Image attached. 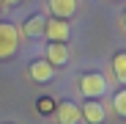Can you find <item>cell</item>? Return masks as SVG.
Returning <instances> with one entry per match:
<instances>
[{
    "instance_id": "cell-11",
    "label": "cell",
    "mask_w": 126,
    "mask_h": 124,
    "mask_svg": "<svg viewBox=\"0 0 126 124\" xmlns=\"http://www.w3.org/2000/svg\"><path fill=\"white\" fill-rule=\"evenodd\" d=\"M112 105H115V113H118V116H126V91H118V94H115Z\"/></svg>"
},
{
    "instance_id": "cell-2",
    "label": "cell",
    "mask_w": 126,
    "mask_h": 124,
    "mask_svg": "<svg viewBox=\"0 0 126 124\" xmlns=\"http://www.w3.org/2000/svg\"><path fill=\"white\" fill-rule=\"evenodd\" d=\"M16 44H19V33H16V28L8 25V22H0V61L11 58L14 50H16Z\"/></svg>"
},
{
    "instance_id": "cell-8",
    "label": "cell",
    "mask_w": 126,
    "mask_h": 124,
    "mask_svg": "<svg viewBox=\"0 0 126 124\" xmlns=\"http://www.w3.org/2000/svg\"><path fill=\"white\" fill-rule=\"evenodd\" d=\"M28 72H30V77H33L36 83H49V80L55 77V66H49L47 61H33Z\"/></svg>"
},
{
    "instance_id": "cell-13",
    "label": "cell",
    "mask_w": 126,
    "mask_h": 124,
    "mask_svg": "<svg viewBox=\"0 0 126 124\" xmlns=\"http://www.w3.org/2000/svg\"><path fill=\"white\" fill-rule=\"evenodd\" d=\"M19 0H3V6H16Z\"/></svg>"
},
{
    "instance_id": "cell-12",
    "label": "cell",
    "mask_w": 126,
    "mask_h": 124,
    "mask_svg": "<svg viewBox=\"0 0 126 124\" xmlns=\"http://www.w3.org/2000/svg\"><path fill=\"white\" fill-rule=\"evenodd\" d=\"M38 110H44V113L52 110V99H41V102H38Z\"/></svg>"
},
{
    "instance_id": "cell-6",
    "label": "cell",
    "mask_w": 126,
    "mask_h": 124,
    "mask_svg": "<svg viewBox=\"0 0 126 124\" xmlns=\"http://www.w3.org/2000/svg\"><path fill=\"white\" fill-rule=\"evenodd\" d=\"M44 61H47L49 66H63L69 61V47L60 44V41H52V44L47 47V58Z\"/></svg>"
},
{
    "instance_id": "cell-10",
    "label": "cell",
    "mask_w": 126,
    "mask_h": 124,
    "mask_svg": "<svg viewBox=\"0 0 126 124\" xmlns=\"http://www.w3.org/2000/svg\"><path fill=\"white\" fill-rule=\"evenodd\" d=\"M112 69H115V77L118 80H126V55L123 52H118L112 58Z\"/></svg>"
},
{
    "instance_id": "cell-1",
    "label": "cell",
    "mask_w": 126,
    "mask_h": 124,
    "mask_svg": "<svg viewBox=\"0 0 126 124\" xmlns=\"http://www.w3.org/2000/svg\"><path fill=\"white\" fill-rule=\"evenodd\" d=\"M107 88H110L107 77H104V74H99V72H88V74H82V77H79V91L85 94V97H91V99L101 97Z\"/></svg>"
},
{
    "instance_id": "cell-3",
    "label": "cell",
    "mask_w": 126,
    "mask_h": 124,
    "mask_svg": "<svg viewBox=\"0 0 126 124\" xmlns=\"http://www.w3.org/2000/svg\"><path fill=\"white\" fill-rule=\"evenodd\" d=\"M44 36H49V41H60V44H66L69 36H71V28L66 19H47V25H44Z\"/></svg>"
},
{
    "instance_id": "cell-5",
    "label": "cell",
    "mask_w": 126,
    "mask_h": 124,
    "mask_svg": "<svg viewBox=\"0 0 126 124\" xmlns=\"http://www.w3.org/2000/svg\"><path fill=\"white\" fill-rule=\"evenodd\" d=\"M55 116H58L60 124H79V119H82L79 116V105H74V102H60Z\"/></svg>"
},
{
    "instance_id": "cell-7",
    "label": "cell",
    "mask_w": 126,
    "mask_h": 124,
    "mask_svg": "<svg viewBox=\"0 0 126 124\" xmlns=\"http://www.w3.org/2000/svg\"><path fill=\"white\" fill-rule=\"evenodd\" d=\"M47 6L55 14V19H69L77 11V0H47Z\"/></svg>"
},
{
    "instance_id": "cell-9",
    "label": "cell",
    "mask_w": 126,
    "mask_h": 124,
    "mask_svg": "<svg viewBox=\"0 0 126 124\" xmlns=\"http://www.w3.org/2000/svg\"><path fill=\"white\" fill-rule=\"evenodd\" d=\"M44 25H47V19L41 14H33L28 22L22 25V30H25V36H44Z\"/></svg>"
},
{
    "instance_id": "cell-14",
    "label": "cell",
    "mask_w": 126,
    "mask_h": 124,
    "mask_svg": "<svg viewBox=\"0 0 126 124\" xmlns=\"http://www.w3.org/2000/svg\"><path fill=\"white\" fill-rule=\"evenodd\" d=\"M0 8H3V0H0Z\"/></svg>"
},
{
    "instance_id": "cell-4",
    "label": "cell",
    "mask_w": 126,
    "mask_h": 124,
    "mask_svg": "<svg viewBox=\"0 0 126 124\" xmlns=\"http://www.w3.org/2000/svg\"><path fill=\"white\" fill-rule=\"evenodd\" d=\"M79 116L85 119L88 124H101V121H104V116H107V110H104V105H101V102H96V99H88V102H82Z\"/></svg>"
}]
</instances>
